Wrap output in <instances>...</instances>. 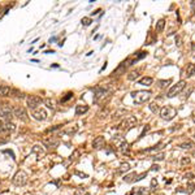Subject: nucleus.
Here are the masks:
<instances>
[{"label": "nucleus", "mask_w": 195, "mask_h": 195, "mask_svg": "<svg viewBox=\"0 0 195 195\" xmlns=\"http://www.w3.org/2000/svg\"><path fill=\"white\" fill-rule=\"evenodd\" d=\"M131 96H133V99L136 104H142L150 100L151 91H134L131 92Z\"/></svg>", "instance_id": "f257e3e1"}, {"label": "nucleus", "mask_w": 195, "mask_h": 195, "mask_svg": "<svg viewBox=\"0 0 195 195\" xmlns=\"http://www.w3.org/2000/svg\"><path fill=\"white\" fill-rule=\"evenodd\" d=\"M160 116H161L163 120L170 121L177 116V109L173 108V107H170V105H165V107H163V108H160Z\"/></svg>", "instance_id": "f03ea898"}, {"label": "nucleus", "mask_w": 195, "mask_h": 195, "mask_svg": "<svg viewBox=\"0 0 195 195\" xmlns=\"http://www.w3.org/2000/svg\"><path fill=\"white\" fill-rule=\"evenodd\" d=\"M12 182H13L14 186H18V187L25 186V185L27 183V174L25 172H22V170H18V172L14 174Z\"/></svg>", "instance_id": "7ed1b4c3"}, {"label": "nucleus", "mask_w": 195, "mask_h": 195, "mask_svg": "<svg viewBox=\"0 0 195 195\" xmlns=\"http://www.w3.org/2000/svg\"><path fill=\"white\" fill-rule=\"evenodd\" d=\"M0 117L4 121H11L13 117V108L9 104H0Z\"/></svg>", "instance_id": "20e7f679"}, {"label": "nucleus", "mask_w": 195, "mask_h": 195, "mask_svg": "<svg viewBox=\"0 0 195 195\" xmlns=\"http://www.w3.org/2000/svg\"><path fill=\"white\" fill-rule=\"evenodd\" d=\"M185 87H186V82H185V81H179V82H177V85H174V86L170 87V90L168 91L167 96H168V98H174L176 95L181 94L182 90L185 89Z\"/></svg>", "instance_id": "39448f33"}, {"label": "nucleus", "mask_w": 195, "mask_h": 195, "mask_svg": "<svg viewBox=\"0 0 195 195\" xmlns=\"http://www.w3.org/2000/svg\"><path fill=\"white\" fill-rule=\"evenodd\" d=\"M42 101H43L42 98H39V96H37V95H29V96L26 98V104H27V107H29V108H30L31 111L37 109L38 105L41 104Z\"/></svg>", "instance_id": "423d86ee"}, {"label": "nucleus", "mask_w": 195, "mask_h": 195, "mask_svg": "<svg viewBox=\"0 0 195 195\" xmlns=\"http://www.w3.org/2000/svg\"><path fill=\"white\" fill-rule=\"evenodd\" d=\"M42 142L47 148H56L57 146L60 144V139H58L57 136H55V135H50V136L43 138Z\"/></svg>", "instance_id": "0eeeda50"}, {"label": "nucleus", "mask_w": 195, "mask_h": 195, "mask_svg": "<svg viewBox=\"0 0 195 195\" xmlns=\"http://www.w3.org/2000/svg\"><path fill=\"white\" fill-rule=\"evenodd\" d=\"M13 116H16L17 119H20L21 121H27L29 120L26 109L23 108V107H21V105H16L13 108Z\"/></svg>", "instance_id": "6e6552de"}, {"label": "nucleus", "mask_w": 195, "mask_h": 195, "mask_svg": "<svg viewBox=\"0 0 195 195\" xmlns=\"http://www.w3.org/2000/svg\"><path fill=\"white\" fill-rule=\"evenodd\" d=\"M14 129H16V125L12 121L0 120V133H9V131H13Z\"/></svg>", "instance_id": "1a4fd4ad"}, {"label": "nucleus", "mask_w": 195, "mask_h": 195, "mask_svg": "<svg viewBox=\"0 0 195 195\" xmlns=\"http://www.w3.org/2000/svg\"><path fill=\"white\" fill-rule=\"evenodd\" d=\"M31 116L34 117L35 120L38 121H44L47 120V111L46 109H43V108H37V109H34L31 111Z\"/></svg>", "instance_id": "9d476101"}, {"label": "nucleus", "mask_w": 195, "mask_h": 195, "mask_svg": "<svg viewBox=\"0 0 195 195\" xmlns=\"http://www.w3.org/2000/svg\"><path fill=\"white\" fill-rule=\"evenodd\" d=\"M136 122H138V121H136V119H135V117L130 116V117H128V119H126V120L124 121L122 124H121V126H120V128L122 129V130H128V129L134 128V126L136 125Z\"/></svg>", "instance_id": "9b49d317"}, {"label": "nucleus", "mask_w": 195, "mask_h": 195, "mask_svg": "<svg viewBox=\"0 0 195 195\" xmlns=\"http://www.w3.org/2000/svg\"><path fill=\"white\" fill-rule=\"evenodd\" d=\"M95 95H94V101L96 103L98 100L100 99L101 96H104L105 94H107V91H108V89L107 87H104V86H98V87H95Z\"/></svg>", "instance_id": "f8f14e48"}, {"label": "nucleus", "mask_w": 195, "mask_h": 195, "mask_svg": "<svg viewBox=\"0 0 195 195\" xmlns=\"http://www.w3.org/2000/svg\"><path fill=\"white\" fill-rule=\"evenodd\" d=\"M105 146V139L104 136H96V138L92 140V147L95 150H101Z\"/></svg>", "instance_id": "ddd939ff"}, {"label": "nucleus", "mask_w": 195, "mask_h": 195, "mask_svg": "<svg viewBox=\"0 0 195 195\" xmlns=\"http://www.w3.org/2000/svg\"><path fill=\"white\" fill-rule=\"evenodd\" d=\"M164 146H165V143H164V142H160V143H158V144L152 146V147L143 150L142 152H155V151H160V150H163V148H164Z\"/></svg>", "instance_id": "4468645a"}, {"label": "nucleus", "mask_w": 195, "mask_h": 195, "mask_svg": "<svg viewBox=\"0 0 195 195\" xmlns=\"http://www.w3.org/2000/svg\"><path fill=\"white\" fill-rule=\"evenodd\" d=\"M89 111V105H86V104H78V105H76V115L77 116H81V115H83V113H86V112Z\"/></svg>", "instance_id": "2eb2a0df"}, {"label": "nucleus", "mask_w": 195, "mask_h": 195, "mask_svg": "<svg viewBox=\"0 0 195 195\" xmlns=\"http://www.w3.org/2000/svg\"><path fill=\"white\" fill-rule=\"evenodd\" d=\"M31 152H33V154H37V155H38V159H41L42 156H44V154H46L44 150H42V147H41V146H38V144L34 146L33 150H31Z\"/></svg>", "instance_id": "dca6fc26"}, {"label": "nucleus", "mask_w": 195, "mask_h": 195, "mask_svg": "<svg viewBox=\"0 0 195 195\" xmlns=\"http://www.w3.org/2000/svg\"><path fill=\"white\" fill-rule=\"evenodd\" d=\"M136 174L135 172H133V173H130V174H126V176H124V182H126V183H131V182H135V178H136Z\"/></svg>", "instance_id": "f3484780"}, {"label": "nucleus", "mask_w": 195, "mask_h": 195, "mask_svg": "<svg viewBox=\"0 0 195 195\" xmlns=\"http://www.w3.org/2000/svg\"><path fill=\"white\" fill-rule=\"evenodd\" d=\"M152 82H154V80L151 77H143V78H140V80L138 81V83L142 85V86H151L152 85Z\"/></svg>", "instance_id": "a211bd4d"}, {"label": "nucleus", "mask_w": 195, "mask_h": 195, "mask_svg": "<svg viewBox=\"0 0 195 195\" xmlns=\"http://www.w3.org/2000/svg\"><path fill=\"white\" fill-rule=\"evenodd\" d=\"M164 27H165V20L164 18H161V20H159L158 22H156V31L158 33H163V30H164Z\"/></svg>", "instance_id": "6ab92c4d"}, {"label": "nucleus", "mask_w": 195, "mask_h": 195, "mask_svg": "<svg viewBox=\"0 0 195 195\" xmlns=\"http://www.w3.org/2000/svg\"><path fill=\"white\" fill-rule=\"evenodd\" d=\"M130 169V164L129 163H122L120 165V168L117 169V174H121V173H124V172H128V170Z\"/></svg>", "instance_id": "aec40b11"}, {"label": "nucleus", "mask_w": 195, "mask_h": 195, "mask_svg": "<svg viewBox=\"0 0 195 195\" xmlns=\"http://www.w3.org/2000/svg\"><path fill=\"white\" fill-rule=\"evenodd\" d=\"M43 103L46 104L47 108H50V109H55V100H52L51 98H47V99H43Z\"/></svg>", "instance_id": "412c9836"}, {"label": "nucleus", "mask_w": 195, "mask_h": 195, "mask_svg": "<svg viewBox=\"0 0 195 195\" xmlns=\"http://www.w3.org/2000/svg\"><path fill=\"white\" fill-rule=\"evenodd\" d=\"M195 74V64H189L187 68H186V76L187 78L193 77Z\"/></svg>", "instance_id": "4be33fe9"}, {"label": "nucleus", "mask_w": 195, "mask_h": 195, "mask_svg": "<svg viewBox=\"0 0 195 195\" xmlns=\"http://www.w3.org/2000/svg\"><path fill=\"white\" fill-rule=\"evenodd\" d=\"M139 69H135V70H133V72H130L129 74H128V80L129 81H135L136 78L139 77Z\"/></svg>", "instance_id": "5701e85b"}, {"label": "nucleus", "mask_w": 195, "mask_h": 195, "mask_svg": "<svg viewBox=\"0 0 195 195\" xmlns=\"http://www.w3.org/2000/svg\"><path fill=\"white\" fill-rule=\"evenodd\" d=\"M193 147H194V142H191V140H186V142L179 144V148L182 150H191Z\"/></svg>", "instance_id": "b1692460"}, {"label": "nucleus", "mask_w": 195, "mask_h": 195, "mask_svg": "<svg viewBox=\"0 0 195 195\" xmlns=\"http://www.w3.org/2000/svg\"><path fill=\"white\" fill-rule=\"evenodd\" d=\"M9 92H11V89L8 86L0 85V96H9Z\"/></svg>", "instance_id": "393cba45"}, {"label": "nucleus", "mask_w": 195, "mask_h": 195, "mask_svg": "<svg viewBox=\"0 0 195 195\" xmlns=\"http://www.w3.org/2000/svg\"><path fill=\"white\" fill-rule=\"evenodd\" d=\"M148 107H150V111L152 112V113H160V107L156 103H151Z\"/></svg>", "instance_id": "a878e982"}, {"label": "nucleus", "mask_w": 195, "mask_h": 195, "mask_svg": "<svg viewBox=\"0 0 195 195\" xmlns=\"http://www.w3.org/2000/svg\"><path fill=\"white\" fill-rule=\"evenodd\" d=\"M74 195H90V194H89V191H87L86 189L78 187V189H76V191H74Z\"/></svg>", "instance_id": "bb28decb"}, {"label": "nucleus", "mask_w": 195, "mask_h": 195, "mask_svg": "<svg viewBox=\"0 0 195 195\" xmlns=\"http://www.w3.org/2000/svg\"><path fill=\"white\" fill-rule=\"evenodd\" d=\"M164 158H165V155H164L163 152H160V154H156V155H154L151 159H152L154 161H161V160H164Z\"/></svg>", "instance_id": "cd10ccee"}, {"label": "nucleus", "mask_w": 195, "mask_h": 195, "mask_svg": "<svg viewBox=\"0 0 195 195\" xmlns=\"http://www.w3.org/2000/svg\"><path fill=\"white\" fill-rule=\"evenodd\" d=\"M195 191V183L194 182H189L187 187H186V194H193Z\"/></svg>", "instance_id": "c85d7f7f"}, {"label": "nucleus", "mask_w": 195, "mask_h": 195, "mask_svg": "<svg viewBox=\"0 0 195 195\" xmlns=\"http://www.w3.org/2000/svg\"><path fill=\"white\" fill-rule=\"evenodd\" d=\"M77 130H78V128H77V126H74V128H70V129H65V130H62V134H69V135H73L74 133H77Z\"/></svg>", "instance_id": "c756f323"}, {"label": "nucleus", "mask_w": 195, "mask_h": 195, "mask_svg": "<svg viewBox=\"0 0 195 195\" xmlns=\"http://www.w3.org/2000/svg\"><path fill=\"white\" fill-rule=\"evenodd\" d=\"M136 195H150V191L144 187H139L138 190H136Z\"/></svg>", "instance_id": "7c9ffc66"}, {"label": "nucleus", "mask_w": 195, "mask_h": 195, "mask_svg": "<svg viewBox=\"0 0 195 195\" xmlns=\"http://www.w3.org/2000/svg\"><path fill=\"white\" fill-rule=\"evenodd\" d=\"M81 22H82V25H83V26H89V25H91L92 20L90 17H83V18L81 20Z\"/></svg>", "instance_id": "2f4dec72"}, {"label": "nucleus", "mask_w": 195, "mask_h": 195, "mask_svg": "<svg viewBox=\"0 0 195 195\" xmlns=\"http://www.w3.org/2000/svg\"><path fill=\"white\" fill-rule=\"evenodd\" d=\"M170 82H172V80H167V81H159V87H161V89H164V87H167Z\"/></svg>", "instance_id": "473e14b6"}, {"label": "nucleus", "mask_w": 195, "mask_h": 195, "mask_svg": "<svg viewBox=\"0 0 195 195\" xmlns=\"http://www.w3.org/2000/svg\"><path fill=\"white\" fill-rule=\"evenodd\" d=\"M73 95H74V94H73V92H68V94H66V95H65V96L61 99V103H65V101H68L69 99H72V98H73Z\"/></svg>", "instance_id": "72a5a7b5"}, {"label": "nucleus", "mask_w": 195, "mask_h": 195, "mask_svg": "<svg viewBox=\"0 0 195 195\" xmlns=\"http://www.w3.org/2000/svg\"><path fill=\"white\" fill-rule=\"evenodd\" d=\"M120 148H121V151H122V152H126V151H128V148H129L128 142H122V143H121Z\"/></svg>", "instance_id": "f704fd0d"}, {"label": "nucleus", "mask_w": 195, "mask_h": 195, "mask_svg": "<svg viewBox=\"0 0 195 195\" xmlns=\"http://www.w3.org/2000/svg\"><path fill=\"white\" fill-rule=\"evenodd\" d=\"M189 164H190V159L186 158V156H183V158L181 159V165L183 167V165H189Z\"/></svg>", "instance_id": "c9c22d12"}, {"label": "nucleus", "mask_w": 195, "mask_h": 195, "mask_svg": "<svg viewBox=\"0 0 195 195\" xmlns=\"http://www.w3.org/2000/svg\"><path fill=\"white\" fill-rule=\"evenodd\" d=\"M146 176H147V172H143L142 174H138V176H136V178H135V182H138V181H140V179H143Z\"/></svg>", "instance_id": "e433bc0d"}, {"label": "nucleus", "mask_w": 195, "mask_h": 195, "mask_svg": "<svg viewBox=\"0 0 195 195\" xmlns=\"http://www.w3.org/2000/svg\"><path fill=\"white\" fill-rule=\"evenodd\" d=\"M156 186H158V179L152 178V181H151V190H155Z\"/></svg>", "instance_id": "4c0bfd02"}, {"label": "nucleus", "mask_w": 195, "mask_h": 195, "mask_svg": "<svg viewBox=\"0 0 195 195\" xmlns=\"http://www.w3.org/2000/svg\"><path fill=\"white\" fill-rule=\"evenodd\" d=\"M183 178H185V179H189V181H191V179L194 178V174H193V173H186V174L183 176Z\"/></svg>", "instance_id": "58836bf2"}, {"label": "nucleus", "mask_w": 195, "mask_h": 195, "mask_svg": "<svg viewBox=\"0 0 195 195\" xmlns=\"http://www.w3.org/2000/svg\"><path fill=\"white\" fill-rule=\"evenodd\" d=\"M3 154H8V155H11V158L14 160L16 158H14V154H13V151H11V150H4L3 151Z\"/></svg>", "instance_id": "ea45409f"}, {"label": "nucleus", "mask_w": 195, "mask_h": 195, "mask_svg": "<svg viewBox=\"0 0 195 195\" xmlns=\"http://www.w3.org/2000/svg\"><path fill=\"white\" fill-rule=\"evenodd\" d=\"M78 155H80V152H78V151H76L74 154H72V155H70V158H69V161H73V160H76V159H77L76 156H78Z\"/></svg>", "instance_id": "a19ab883"}, {"label": "nucleus", "mask_w": 195, "mask_h": 195, "mask_svg": "<svg viewBox=\"0 0 195 195\" xmlns=\"http://www.w3.org/2000/svg\"><path fill=\"white\" fill-rule=\"evenodd\" d=\"M76 174H77V176H80V177H82V178H87V174H86V173L78 172V170H77V172H76Z\"/></svg>", "instance_id": "79ce46f5"}, {"label": "nucleus", "mask_w": 195, "mask_h": 195, "mask_svg": "<svg viewBox=\"0 0 195 195\" xmlns=\"http://www.w3.org/2000/svg\"><path fill=\"white\" fill-rule=\"evenodd\" d=\"M160 169V167H159V165L158 164H154L152 165V167H151V170H156V172H158V170Z\"/></svg>", "instance_id": "37998d69"}, {"label": "nucleus", "mask_w": 195, "mask_h": 195, "mask_svg": "<svg viewBox=\"0 0 195 195\" xmlns=\"http://www.w3.org/2000/svg\"><path fill=\"white\" fill-rule=\"evenodd\" d=\"M191 47H193V51H195V43H191Z\"/></svg>", "instance_id": "c03bdc74"}, {"label": "nucleus", "mask_w": 195, "mask_h": 195, "mask_svg": "<svg viewBox=\"0 0 195 195\" xmlns=\"http://www.w3.org/2000/svg\"><path fill=\"white\" fill-rule=\"evenodd\" d=\"M191 7H193V8H195V2H191Z\"/></svg>", "instance_id": "a18cd8bd"}, {"label": "nucleus", "mask_w": 195, "mask_h": 195, "mask_svg": "<svg viewBox=\"0 0 195 195\" xmlns=\"http://www.w3.org/2000/svg\"><path fill=\"white\" fill-rule=\"evenodd\" d=\"M156 195H164V194H156Z\"/></svg>", "instance_id": "49530a36"}, {"label": "nucleus", "mask_w": 195, "mask_h": 195, "mask_svg": "<svg viewBox=\"0 0 195 195\" xmlns=\"http://www.w3.org/2000/svg\"><path fill=\"white\" fill-rule=\"evenodd\" d=\"M193 121H194V122H195V117H194V119H193Z\"/></svg>", "instance_id": "de8ad7c7"}, {"label": "nucleus", "mask_w": 195, "mask_h": 195, "mask_svg": "<svg viewBox=\"0 0 195 195\" xmlns=\"http://www.w3.org/2000/svg\"><path fill=\"white\" fill-rule=\"evenodd\" d=\"M194 138H195V134H194Z\"/></svg>", "instance_id": "09e8293b"}]
</instances>
